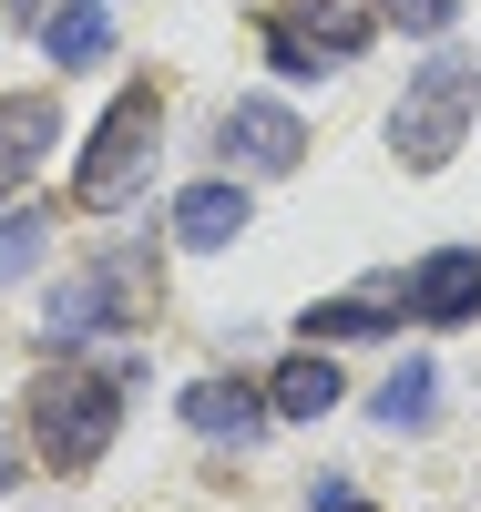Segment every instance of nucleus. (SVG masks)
Returning <instances> with one entry per match:
<instances>
[{"label": "nucleus", "instance_id": "obj_1", "mask_svg": "<svg viewBox=\"0 0 481 512\" xmlns=\"http://www.w3.org/2000/svg\"><path fill=\"white\" fill-rule=\"evenodd\" d=\"M21 410H31V441H41L52 472H93V461L113 451V431H123V379H103V369H41Z\"/></svg>", "mask_w": 481, "mask_h": 512}, {"label": "nucleus", "instance_id": "obj_2", "mask_svg": "<svg viewBox=\"0 0 481 512\" xmlns=\"http://www.w3.org/2000/svg\"><path fill=\"white\" fill-rule=\"evenodd\" d=\"M471 113H481V62H461V52H430V62L400 82L389 144H400V164H410V175H441V164L461 154V134H471Z\"/></svg>", "mask_w": 481, "mask_h": 512}, {"label": "nucleus", "instance_id": "obj_3", "mask_svg": "<svg viewBox=\"0 0 481 512\" xmlns=\"http://www.w3.org/2000/svg\"><path fill=\"white\" fill-rule=\"evenodd\" d=\"M154 134H164V103H154V82H123V93L103 103V123H93V144H82V175H72V195L82 205H123L144 175H154Z\"/></svg>", "mask_w": 481, "mask_h": 512}, {"label": "nucleus", "instance_id": "obj_4", "mask_svg": "<svg viewBox=\"0 0 481 512\" xmlns=\"http://www.w3.org/2000/svg\"><path fill=\"white\" fill-rule=\"evenodd\" d=\"M215 154H236L246 175H287V164L308 154V123H297L287 103H267V93H246V103L215 113Z\"/></svg>", "mask_w": 481, "mask_h": 512}, {"label": "nucleus", "instance_id": "obj_5", "mask_svg": "<svg viewBox=\"0 0 481 512\" xmlns=\"http://www.w3.org/2000/svg\"><path fill=\"white\" fill-rule=\"evenodd\" d=\"M400 308H410V318H430V328L481 318V246H430L420 267L400 277Z\"/></svg>", "mask_w": 481, "mask_h": 512}, {"label": "nucleus", "instance_id": "obj_6", "mask_svg": "<svg viewBox=\"0 0 481 512\" xmlns=\"http://www.w3.org/2000/svg\"><path fill=\"white\" fill-rule=\"evenodd\" d=\"M123 287H134V267H82L72 287H52V308H41V349H82V338L123 328Z\"/></svg>", "mask_w": 481, "mask_h": 512}, {"label": "nucleus", "instance_id": "obj_7", "mask_svg": "<svg viewBox=\"0 0 481 512\" xmlns=\"http://www.w3.org/2000/svg\"><path fill=\"white\" fill-rule=\"evenodd\" d=\"M246 216H256V205H246L236 175H215V185H185V195H174V236H185V246H236Z\"/></svg>", "mask_w": 481, "mask_h": 512}, {"label": "nucleus", "instance_id": "obj_8", "mask_svg": "<svg viewBox=\"0 0 481 512\" xmlns=\"http://www.w3.org/2000/svg\"><path fill=\"white\" fill-rule=\"evenodd\" d=\"M52 134H62V113H52V93H11L0 103V195H11L41 154H52Z\"/></svg>", "mask_w": 481, "mask_h": 512}, {"label": "nucleus", "instance_id": "obj_9", "mask_svg": "<svg viewBox=\"0 0 481 512\" xmlns=\"http://www.w3.org/2000/svg\"><path fill=\"white\" fill-rule=\"evenodd\" d=\"M174 410H185V431H205V441H226V431L246 441L256 420H267V390H246V379H195Z\"/></svg>", "mask_w": 481, "mask_h": 512}, {"label": "nucleus", "instance_id": "obj_10", "mask_svg": "<svg viewBox=\"0 0 481 512\" xmlns=\"http://www.w3.org/2000/svg\"><path fill=\"white\" fill-rule=\"evenodd\" d=\"M389 308H400V277H369V287H348V297H318L308 338H369V328H389Z\"/></svg>", "mask_w": 481, "mask_h": 512}, {"label": "nucleus", "instance_id": "obj_11", "mask_svg": "<svg viewBox=\"0 0 481 512\" xmlns=\"http://www.w3.org/2000/svg\"><path fill=\"white\" fill-rule=\"evenodd\" d=\"M267 410H287V420H318V410H338V369H328L318 349L277 359V379H267Z\"/></svg>", "mask_w": 481, "mask_h": 512}, {"label": "nucleus", "instance_id": "obj_12", "mask_svg": "<svg viewBox=\"0 0 481 512\" xmlns=\"http://www.w3.org/2000/svg\"><path fill=\"white\" fill-rule=\"evenodd\" d=\"M41 52H52L62 72H72V62H103V52H113V21L93 11V0H72V11L41 21Z\"/></svg>", "mask_w": 481, "mask_h": 512}, {"label": "nucleus", "instance_id": "obj_13", "mask_svg": "<svg viewBox=\"0 0 481 512\" xmlns=\"http://www.w3.org/2000/svg\"><path fill=\"white\" fill-rule=\"evenodd\" d=\"M430 390H441L430 359H400V369L379 379V431H420V420H430Z\"/></svg>", "mask_w": 481, "mask_h": 512}, {"label": "nucleus", "instance_id": "obj_14", "mask_svg": "<svg viewBox=\"0 0 481 512\" xmlns=\"http://www.w3.org/2000/svg\"><path fill=\"white\" fill-rule=\"evenodd\" d=\"M41 246H52V216H41V205H11V216H0V277L41 267Z\"/></svg>", "mask_w": 481, "mask_h": 512}, {"label": "nucleus", "instance_id": "obj_15", "mask_svg": "<svg viewBox=\"0 0 481 512\" xmlns=\"http://www.w3.org/2000/svg\"><path fill=\"white\" fill-rule=\"evenodd\" d=\"M389 21H400V31H451L461 0H389Z\"/></svg>", "mask_w": 481, "mask_h": 512}, {"label": "nucleus", "instance_id": "obj_16", "mask_svg": "<svg viewBox=\"0 0 481 512\" xmlns=\"http://www.w3.org/2000/svg\"><path fill=\"white\" fill-rule=\"evenodd\" d=\"M308 502H318V512H359V502H348V482H338V472H328V482H308Z\"/></svg>", "mask_w": 481, "mask_h": 512}, {"label": "nucleus", "instance_id": "obj_17", "mask_svg": "<svg viewBox=\"0 0 481 512\" xmlns=\"http://www.w3.org/2000/svg\"><path fill=\"white\" fill-rule=\"evenodd\" d=\"M21 482V461H11V420H0V492H11Z\"/></svg>", "mask_w": 481, "mask_h": 512}, {"label": "nucleus", "instance_id": "obj_18", "mask_svg": "<svg viewBox=\"0 0 481 512\" xmlns=\"http://www.w3.org/2000/svg\"><path fill=\"white\" fill-rule=\"evenodd\" d=\"M31 11H41V0H11V21H31Z\"/></svg>", "mask_w": 481, "mask_h": 512}]
</instances>
